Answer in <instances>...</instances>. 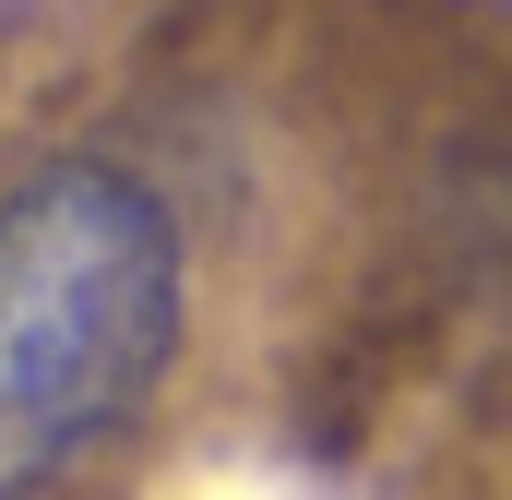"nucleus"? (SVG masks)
I'll return each mask as SVG.
<instances>
[{"instance_id":"f257e3e1","label":"nucleus","mask_w":512,"mask_h":500,"mask_svg":"<svg viewBox=\"0 0 512 500\" xmlns=\"http://www.w3.org/2000/svg\"><path fill=\"white\" fill-rule=\"evenodd\" d=\"M179 346V227L108 167L60 155L0 191V500H36L108 441Z\"/></svg>"}]
</instances>
